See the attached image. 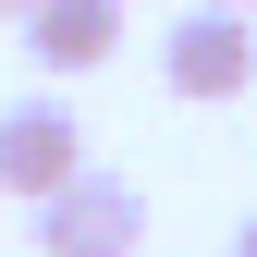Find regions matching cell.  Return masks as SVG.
Returning <instances> with one entry per match:
<instances>
[{
  "label": "cell",
  "instance_id": "1",
  "mask_svg": "<svg viewBox=\"0 0 257 257\" xmlns=\"http://www.w3.org/2000/svg\"><path fill=\"white\" fill-rule=\"evenodd\" d=\"M159 74H172V98H245L257 86V13L245 0H196L159 37Z\"/></svg>",
  "mask_w": 257,
  "mask_h": 257
},
{
  "label": "cell",
  "instance_id": "2",
  "mask_svg": "<svg viewBox=\"0 0 257 257\" xmlns=\"http://www.w3.org/2000/svg\"><path fill=\"white\" fill-rule=\"evenodd\" d=\"M135 245H147V196L122 172H74L37 208V257H135Z\"/></svg>",
  "mask_w": 257,
  "mask_h": 257
},
{
  "label": "cell",
  "instance_id": "3",
  "mask_svg": "<svg viewBox=\"0 0 257 257\" xmlns=\"http://www.w3.org/2000/svg\"><path fill=\"white\" fill-rule=\"evenodd\" d=\"M74 172H86V122L61 110V98H25V110H0V184H13L25 208H49Z\"/></svg>",
  "mask_w": 257,
  "mask_h": 257
},
{
  "label": "cell",
  "instance_id": "4",
  "mask_svg": "<svg viewBox=\"0 0 257 257\" xmlns=\"http://www.w3.org/2000/svg\"><path fill=\"white\" fill-rule=\"evenodd\" d=\"M25 49H37V74H98L122 49V0H37L25 13Z\"/></svg>",
  "mask_w": 257,
  "mask_h": 257
},
{
  "label": "cell",
  "instance_id": "5",
  "mask_svg": "<svg viewBox=\"0 0 257 257\" xmlns=\"http://www.w3.org/2000/svg\"><path fill=\"white\" fill-rule=\"evenodd\" d=\"M233 257H257V220H245V233H233Z\"/></svg>",
  "mask_w": 257,
  "mask_h": 257
},
{
  "label": "cell",
  "instance_id": "6",
  "mask_svg": "<svg viewBox=\"0 0 257 257\" xmlns=\"http://www.w3.org/2000/svg\"><path fill=\"white\" fill-rule=\"evenodd\" d=\"M0 13H37V0H0Z\"/></svg>",
  "mask_w": 257,
  "mask_h": 257
},
{
  "label": "cell",
  "instance_id": "7",
  "mask_svg": "<svg viewBox=\"0 0 257 257\" xmlns=\"http://www.w3.org/2000/svg\"><path fill=\"white\" fill-rule=\"evenodd\" d=\"M245 13H257V0H245Z\"/></svg>",
  "mask_w": 257,
  "mask_h": 257
}]
</instances>
